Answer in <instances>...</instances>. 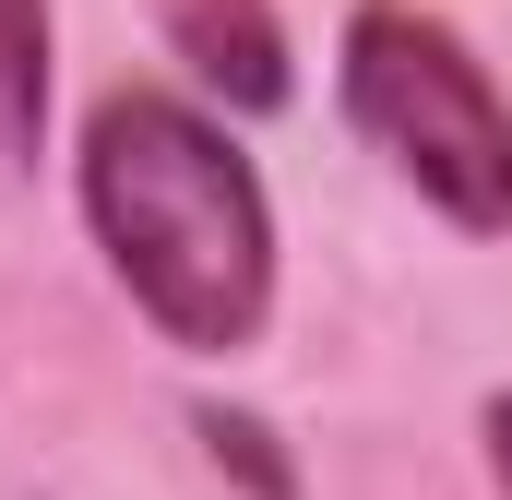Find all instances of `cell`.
I'll list each match as a JSON object with an SVG mask.
<instances>
[{
  "instance_id": "cell-4",
  "label": "cell",
  "mask_w": 512,
  "mask_h": 500,
  "mask_svg": "<svg viewBox=\"0 0 512 500\" xmlns=\"http://www.w3.org/2000/svg\"><path fill=\"white\" fill-rule=\"evenodd\" d=\"M48 0H0V179L36 167L48 143Z\"/></svg>"
},
{
  "instance_id": "cell-1",
  "label": "cell",
  "mask_w": 512,
  "mask_h": 500,
  "mask_svg": "<svg viewBox=\"0 0 512 500\" xmlns=\"http://www.w3.org/2000/svg\"><path fill=\"white\" fill-rule=\"evenodd\" d=\"M72 203L179 358H239L274 322V203L239 131L167 84H108L72 143Z\"/></svg>"
},
{
  "instance_id": "cell-5",
  "label": "cell",
  "mask_w": 512,
  "mask_h": 500,
  "mask_svg": "<svg viewBox=\"0 0 512 500\" xmlns=\"http://www.w3.org/2000/svg\"><path fill=\"white\" fill-rule=\"evenodd\" d=\"M191 429H203V453H215V465H239V477H251V500H298V465L274 453V429H262V417H239V405H203Z\"/></svg>"
},
{
  "instance_id": "cell-6",
  "label": "cell",
  "mask_w": 512,
  "mask_h": 500,
  "mask_svg": "<svg viewBox=\"0 0 512 500\" xmlns=\"http://www.w3.org/2000/svg\"><path fill=\"white\" fill-rule=\"evenodd\" d=\"M477 441H489V477H501V500H512V393L477 405Z\"/></svg>"
},
{
  "instance_id": "cell-3",
  "label": "cell",
  "mask_w": 512,
  "mask_h": 500,
  "mask_svg": "<svg viewBox=\"0 0 512 500\" xmlns=\"http://www.w3.org/2000/svg\"><path fill=\"white\" fill-rule=\"evenodd\" d=\"M167 48L191 60V84L215 96V108H286L298 96V72H286V24H274V0H167Z\"/></svg>"
},
{
  "instance_id": "cell-2",
  "label": "cell",
  "mask_w": 512,
  "mask_h": 500,
  "mask_svg": "<svg viewBox=\"0 0 512 500\" xmlns=\"http://www.w3.org/2000/svg\"><path fill=\"white\" fill-rule=\"evenodd\" d=\"M334 96H346L358 143L382 155L441 227L512 239V96L489 84V60L441 12L358 0L346 12V48H334Z\"/></svg>"
}]
</instances>
